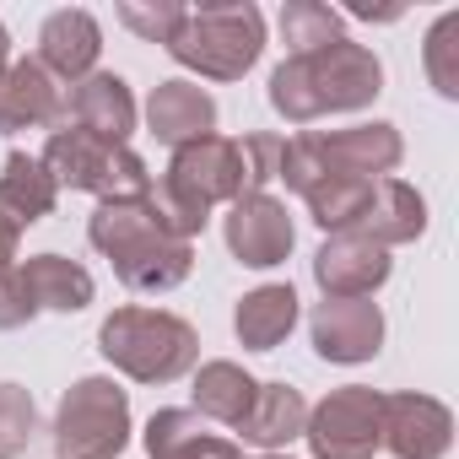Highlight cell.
I'll list each match as a JSON object with an SVG mask.
<instances>
[{"instance_id":"11","label":"cell","mask_w":459,"mask_h":459,"mask_svg":"<svg viewBox=\"0 0 459 459\" xmlns=\"http://www.w3.org/2000/svg\"><path fill=\"white\" fill-rule=\"evenodd\" d=\"M384 341V314L368 298H325L314 314V346L325 362H368Z\"/></svg>"},{"instance_id":"29","label":"cell","mask_w":459,"mask_h":459,"mask_svg":"<svg viewBox=\"0 0 459 459\" xmlns=\"http://www.w3.org/2000/svg\"><path fill=\"white\" fill-rule=\"evenodd\" d=\"M119 22L130 33H141L146 44H168L178 33V22H184V6H173V0H157V6H146V0H125Z\"/></svg>"},{"instance_id":"1","label":"cell","mask_w":459,"mask_h":459,"mask_svg":"<svg viewBox=\"0 0 459 459\" xmlns=\"http://www.w3.org/2000/svg\"><path fill=\"white\" fill-rule=\"evenodd\" d=\"M378 92H384V65H378L373 49H362L351 39H335L314 55H292L271 76V103L292 125H314L325 114L368 108Z\"/></svg>"},{"instance_id":"3","label":"cell","mask_w":459,"mask_h":459,"mask_svg":"<svg viewBox=\"0 0 459 459\" xmlns=\"http://www.w3.org/2000/svg\"><path fill=\"white\" fill-rule=\"evenodd\" d=\"M265 49V17L249 0H211L184 12L178 33L168 39V55L211 82H238Z\"/></svg>"},{"instance_id":"30","label":"cell","mask_w":459,"mask_h":459,"mask_svg":"<svg viewBox=\"0 0 459 459\" xmlns=\"http://www.w3.org/2000/svg\"><path fill=\"white\" fill-rule=\"evenodd\" d=\"M17 233H22V227H12L6 216H0V281L17 271V265H12V260H17Z\"/></svg>"},{"instance_id":"26","label":"cell","mask_w":459,"mask_h":459,"mask_svg":"<svg viewBox=\"0 0 459 459\" xmlns=\"http://www.w3.org/2000/svg\"><path fill=\"white\" fill-rule=\"evenodd\" d=\"M427 76L443 98H459V12L437 17V28L427 33Z\"/></svg>"},{"instance_id":"4","label":"cell","mask_w":459,"mask_h":459,"mask_svg":"<svg viewBox=\"0 0 459 459\" xmlns=\"http://www.w3.org/2000/svg\"><path fill=\"white\" fill-rule=\"evenodd\" d=\"M98 346H103V357L114 368H125L141 384H168V378L189 373L195 351H200L195 330L184 319H173V314H157V308H119L103 325Z\"/></svg>"},{"instance_id":"15","label":"cell","mask_w":459,"mask_h":459,"mask_svg":"<svg viewBox=\"0 0 459 459\" xmlns=\"http://www.w3.org/2000/svg\"><path fill=\"white\" fill-rule=\"evenodd\" d=\"M98 49H103V33H98L92 12H55L44 22V33H39V65L49 76H65L71 87L82 76H92Z\"/></svg>"},{"instance_id":"2","label":"cell","mask_w":459,"mask_h":459,"mask_svg":"<svg viewBox=\"0 0 459 459\" xmlns=\"http://www.w3.org/2000/svg\"><path fill=\"white\" fill-rule=\"evenodd\" d=\"M92 244L114 260L119 281L135 287V292H168L189 276V260L195 249L184 238H173L168 227L157 221V211L141 200H103L98 216H92Z\"/></svg>"},{"instance_id":"28","label":"cell","mask_w":459,"mask_h":459,"mask_svg":"<svg viewBox=\"0 0 459 459\" xmlns=\"http://www.w3.org/2000/svg\"><path fill=\"white\" fill-rule=\"evenodd\" d=\"M33 400L17 384H0V459H17L33 437Z\"/></svg>"},{"instance_id":"24","label":"cell","mask_w":459,"mask_h":459,"mask_svg":"<svg viewBox=\"0 0 459 459\" xmlns=\"http://www.w3.org/2000/svg\"><path fill=\"white\" fill-rule=\"evenodd\" d=\"M303 200L325 233H357L368 205H373V184L368 178H319Z\"/></svg>"},{"instance_id":"17","label":"cell","mask_w":459,"mask_h":459,"mask_svg":"<svg viewBox=\"0 0 459 459\" xmlns=\"http://www.w3.org/2000/svg\"><path fill=\"white\" fill-rule=\"evenodd\" d=\"M146 119H152V135L178 152V146H195V141L211 135L216 103H211L195 82H162V87L152 92V103H146Z\"/></svg>"},{"instance_id":"16","label":"cell","mask_w":459,"mask_h":459,"mask_svg":"<svg viewBox=\"0 0 459 459\" xmlns=\"http://www.w3.org/2000/svg\"><path fill=\"white\" fill-rule=\"evenodd\" d=\"M60 119V87L39 60H6L0 71V130H28Z\"/></svg>"},{"instance_id":"31","label":"cell","mask_w":459,"mask_h":459,"mask_svg":"<svg viewBox=\"0 0 459 459\" xmlns=\"http://www.w3.org/2000/svg\"><path fill=\"white\" fill-rule=\"evenodd\" d=\"M6 49H12V39H6V28H0V71H6Z\"/></svg>"},{"instance_id":"19","label":"cell","mask_w":459,"mask_h":459,"mask_svg":"<svg viewBox=\"0 0 459 459\" xmlns=\"http://www.w3.org/2000/svg\"><path fill=\"white\" fill-rule=\"evenodd\" d=\"M55 189L60 184L49 178L44 162L12 152L6 157V173H0V216H6L12 227H33V221H44L55 211Z\"/></svg>"},{"instance_id":"10","label":"cell","mask_w":459,"mask_h":459,"mask_svg":"<svg viewBox=\"0 0 459 459\" xmlns=\"http://www.w3.org/2000/svg\"><path fill=\"white\" fill-rule=\"evenodd\" d=\"M227 249H233L244 265L271 271L292 255V216L281 200L271 195H244L233 200V216H227Z\"/></svg>"},{"instance_id":"18","label":"cell","mask_w":459,"mask_h":459,"mask_svg":"<svg viewBox=\"0 0 459 459\" xmlns=\"http://www.w3.org/2000/svg\"><path fill=\"white\" fill-rule=\"evenodd\" d=\"M421 227H427L421 195H416L411 184H400V178H384V184H373V205H368V216H362V227H357V238L389 249V244L416 238Z\"/></svg>"},{"instance_id":"5","label":"cell","mask_w":459,"mask_h":459,"mask_svg":"<svg viewBox=\"0 0 459 459\" xmlns=\"http://www.w3.org/2000/svg\"><path fill=\"white\" fill-rule=\"evenodd\" d=\"M55 184H71V189H92L103 200H141L152 189V173L146 162L130 152V146H114V141H98L87 130H55L44 157Z\"/></svg>"},{"instance_id":"14","label":"cell","mask_w":459,"mask_h":459,"mask_svg":"<svg viewBox=\"0 0 459 459\" xmlns=\"http://www.w3.org/2000/svg\"><path fill=\"white\" fill-rule=\"evenodd\" d=\"M60 114H71L76 130L114 141V146H125V135L135 130V98L119 76H82L71 87V98L60 103Z\"/></svg>"},{"instance_id":"7","label":"cell","mask_w":459,"mask_h":459,"mask_svg":"<svg viewBox=\"0 0 459 459\" xmlns=\"http://www.w3.org/2000/svg\"><path fill=\"white\" fill-rule=\"evenodd\" d=\"M308 443L319 459H373V448L384 443V394L351 384L335 389L314 416H308Z\"/></svg>"},{"instance_id":"22","label":"cell","mask_w":459,"mask_h":459,"mask_svg":"<svg viewBox=\"0 0 459 459\" xmlns=\"http://www.w3.org/2000/svg\"><path fill=\"white\" fill-rule=\"evenodd\" d=\"M17 276H22V287H28L33 308L76 314V308H87V303H92V276H87L82 265L60 260V255H39V260H28Z\"/></svg>"},{"instance_id":"25","label":"cell","mask_w":459,"mask_h":459,"mask_svg":"<svg viewBox=\"0 0 459 459\" xmlns=\"http://www.w3.org/2000/svg\"><path fill=\"white\" fill-rule=\"evenodd\" d=\"M281 39H287L292 55H314V49L341 39V12L319 6V0H292L281 12Z\"/></svg>"},{"instance_id":"27","label":"cell","mask_w":459,"mask_h":459,"mask_svg":"<svg viewBox=\"0 0 459 459\" xmlns=\"http://www.w3.org/2000/svg\"><path fill=\"white\" fill-rule=\"evenodd\" d=\"M200 437H205V427H200L195 411H157L152 427H146V448H152V459H184Z\"/></svg>"},{"instance_id":"9","label":"cell","mask_w":459,"mask_h":459,"mask_svg":"<svg viewBox=\"0 0 459 459\" xmlns=\"http://www.w3.org/2000/svg\"><path fill=\"white\" fill-rule=\"evenodd\" d=\"M325 178H368L389 173L400 162V130L394 125H357V130H330V135H303Z\"/></svg>"},{"instance_id":"23","label":"cell","mask_w":459,"mask_h":459,"mask_svg":"<svg viewBox=\"0 0 459 459\" xmlns=\"http://www.w3.org/2000/svg\"><path fill=\"white\" fill-rule=\"evenodd\" d=\"M255 378L238 368V362H205L200 373H195V405L205 411V416H216V421H244L249 416V405H255Z\"/></svg>"},{"instance_id":"21","label":"cell","mask_w":459,"mask_h":459,"mask_svg":"<svg viewBox=\"0 0 459 459\" xmlns=\"http://www.w3.org/2000/svg\"><path fill=\"white\" fill-rule=\"evenodd\" d=\"M233 325H238V341L249 351H276L298 325V292L292 287H260V292H249L238 303Z\"/></svg>"},{"instance_id":"32","label":"cell","mask_w":459,"mask_h":459,"mask_svg":"<svg viewBox=\"0 0 459 459\" xmlns=\"http://www.w3.org/2000/svg\"><path fill=\"white\" fill-rule=\"evenodd\" d=\"M265 459H281V454H265Z\"/></svg>"},{"instance_id":"6","label":"cell","mask_w":459,"mask_h":459,"mask_svg":"<svg viewBox=\"0 0 459 459\" xmlns=\"http://www.w3.org/2000/svg\"><path fill=\"white\" fill-rule=\"evenodd\" d=\"M125 432H130V400L119 384L82 378L60 400V421H55L60 459H119Z\"/></svg>"},{"instance_id":"20","label":"cell","mask_w":459,"mask_h":459,"mask_svg":"<svg viewBox=\"0 0 459 459\" xmlns=\"http://www.w3.org/2000/svg\"><path fill=\"white\" fill-rule=\"evenodd\" d=\"M303 427H308V405H303V394H298L292 384H260L249 416L238 421V432H244L249 443H260V448H281V443H292Z\"/></svg>"},{"instance_id":"8","label":"cell","mask_w":459,"mask_h":459,"mask_svg":"<svg viewBox=\"0 0 459 459\" xmlns=\"http://www.w3.org/2000/svg\"><path fill=\"white\" fill-rule=\"evenodd\" d=\"M162 184H168L173 195H184L189 205H200V211H211L216 200H244V195H249L244 152H238V141L205 135V141L173 152V168H168Z\"/></svg>"},{"instance_id":"12","label":"cell","mask_w":459,"mask_h":459,"mask_svg":"<svg viewBox=\"0 0 459 459\" xmlns=\"http://www.w3.org/2000/svg\"><path fill=\"white\" fill-rule=\"evenodd\" d=\"M314 276L325 287V298H373L384 281H389V255L357 233H335L319 260H314Z\"/></svg>"},{"instance_id":"13","label":"cell","mask_w":459,"mask_h":459,"mask_svg":"<svg viewBox=\"0 0 459 459\" xmlns=\"http://www.w3.org/2000/svg\"><path fill=\"white\" fill-rule=\"evenodd\" d=\"M448 411L427 394H389L384 400V443L394 448V459H443L448 448Z\"/></svg>"}]
</instances>
